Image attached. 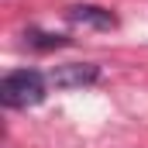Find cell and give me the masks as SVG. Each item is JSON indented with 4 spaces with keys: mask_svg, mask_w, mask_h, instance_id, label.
<instances>
[{
    "mask_svg": "<svg viewBox=\"0 0 148 148\" xmlns=\"http://www.w3.org/2000/svg\"><path fill=\"white\" fill-rule=\"evenodd\" d=\"M24 38H28V45L38 48V52H52V48H66V45H69L66 35H52V31H38V28L24 31Z\"/></svg>",
    "mask_w": 148,
    "mask_h": 148,
    "instance_id": "277c9868",
    "label": "cell"
},
{
    "mask_svg": "<svg viewBox=\"0 0 148 148\" xmlns=\"http://www.w3.org/2000/svg\"><path fill=\"white\" fill-rule=\"evenodd\" d=\"M45 86H48L45 73H38V69H14L0 83V100L10 110H24V107H35V103L45 100Z\"/></svg>",
    "mask_w": 148,
    "mask_h": 148,
    "instance_id": "6da1fadb",
    "label": "cell"
},
{
    "mask_svg": "<svg viewBox=\"0 0 148 148\" xmlns=\"http://www.w3.org/2000/svg\"><path fill=\"white\" fill-rule=\"evenodd\" d=\"M66 17H69L73 24H83V28H100V31H110V28H117L114 10H107V7H97V3H73V7L66 10Z\"/></svg>",
    "mask_w": 148,
    "mask_h": 148,
    "instance_id": "3957f363",
    "label": "cell"
},
{
    "mask_svg": "<svg viewBox=\"0 0 148 148\" xmlns=\"http://www.w3.org/2000/svg\"><path fill=\"white\" fill-rule=\"evenodd\" d=\"M45 76H48V83L55 90H83V86L100 83V66H93V62H66V66L48 69Z\"/></svg>",
    "mask_w": 148,
    "mask_h": 148,
    "instance_id": "7a4b0ae2",
    "label": "cell"
}]
</instances>
